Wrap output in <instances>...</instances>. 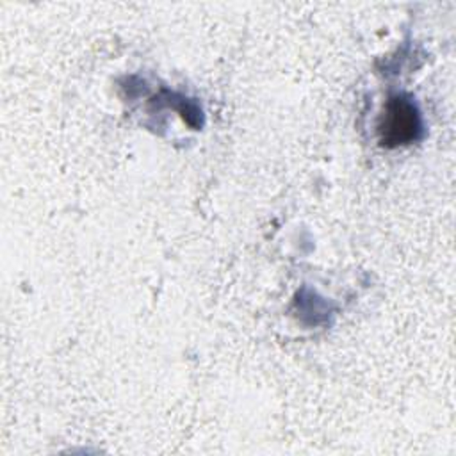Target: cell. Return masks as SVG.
<instances>
[{
    "label": "cell",
    "mask_w": 456,
    "mask_h": 456,
    "mask_svg": "<svg viewBox=\"0 0 456 456\" xmlns=\"http://www.w3.org/2000/svg\"><path fill=\"white\" fill-rule=\"evenodd\" d=\"M419 130V116L411 103L403 98H392L383 116V139L401 144L411 141Z\"/></svg>",
    "instance_id": "1"
}]
</instances>
